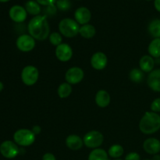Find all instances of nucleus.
I'll return each mask as SVG.
<instances>
[{"label": "nucleus", "instance_id": "1", "mask_svg": "<svg viewBox=\"0 0 160 160\" xmlns=\"http://www.w3.org/2000/svg\"><path fill=\"white\" fill-rule=\"evenodd\" d=\"M29 34L35 40L43 41L49 37L50 27L47 17L45 15L34 17L28 25Z\"/></svg>", "mask_w": 160, "mask_h": 160}, {"label": "nucleus", "instance_id": "2", "mask_svg": "<svg viewBox=\"0 0 160 160\" xmlns=\"http://www.w3.org/2000/svg\"><path fill=\"white\" fill-rule=\"evenodd\" d=\"M139 129L145 134H152L160 129V116L154 112H146L139 123Z\"/></svg>", "mask_w": 160, "mask_h": 160}, {"label": "nucleus", "instance_id": "3", "mask_svg": "<svg viewBox=\"0 0 160 160\" xmlns=\"http://www.w3.org/2000/svg\"><path fill=\"white\" fill-rule=\"evenodd\" d=\"M80 24L71 18H64L59 22V31L62 36L68 38H74L79 34Z\"/></svg>", "mask_w": 160, "mask_h": 160}, {"label": "nucleus", "instance_id": "4", "mask_svg": "<svg viewBox=\"0 0 160 160\" xmlns=\"http://www.w3.org/2000/svg\"><path fill=\"white\" fill-rule=\"evenodd\" d=\"M35 134L29 129H19L14 133L13 140L17 145L28 147L32 145L35 141Z\"/></svg>", "mask_w": 160, "mask_h": 160}, {"label": "nucleus", "instance_id": "5", "mask_svg": "<svg viewBox=\"0 0 160 160\" xmlns=\"http://www.w3.org/2000/svg\"><path fill=\"white\" fill-rule=\"evenodd\" d=\"M104 136L98 131H91L84 136V145L89 148H98L102 145Z\"/></svg>", "mask_w": 160, "mask_h": 160}, {"label": "nucleus", "instance_id": "6", "mask_svg": "<svg viewBox=\"0 0 160 160\" xmlns=\"http://www.w3.org/2000/svg\"><path fill=\"white\" fill-rule=\"evenodd\" d=\"M39 78V71L34 66H27L22 70L21 80L27 86H32L37 83Z\"/></svg>", "mask_w": 160, "mask_h": 160}, {"label": "nucleus", "instance_id": "7", "mask_svg": "<svg viewBox=\"0 0 160 160\" xmlns=\"http://www.w3.org/2000/svg\"><path fill=\"white\" fill-rule=\"evenodd\" d=\"M16 45L20 51L28 52L32 51L35 47V39L30 34H22L17 39Z\"/></svg>", "mask_w": 160, "mask_h": 160}, {"label": "nucleus", "instance_id": "8", "mask_svg": "<svg viewBox=\"0 0 160 160\" xmlns=\"http://www.w3.org/2000/svg\"><path fill=\"white\" fill-rule=\"evenodd\" d=\"M0 153L6 159H13L20 153L17 145L11 141H5L0 145Z\"/></svg>", "mask_w": 160, "mask_h": 160}, {"label": "nucleus", "instance_id": "9", "mask_svg": "<svg viewBox=\"0 0 160 160\" xmlns=\"http://www.w3.org/2000/svg\"><path fill=\"white\" fill-rule=\"evenodd\" d=\"M84 76V73L81 68L78 67H70L65 74V79L70 84H77L81 82Z\"/></svg>", "mask_w": 160, "mask_h": 160}, {"label": "nucleus", "instance_id": "10", "mask_svg": "<svg viewBox=\"0 0 160 160\" xmlns=\"http://www.w3.org/2000/svg\"><path fill=\"white\" fill-rule=\"evenodd\" d=\"M56 56L61 62H68L73 56V49L66 43H62L56 48Z\"/></svg>", "mask_w": 160, "mask_h": 160}, {"label": "nucleus", "instance_id": "11", "mask_svg": "<svg viewBox=\"0 0 160 160\" xmlns=\"http://www.w3.org/2000/svg\"><path fill=\"white\" fill-rule=\"evenodd\" d=\"M9 15L11 20L16 23H22L28 17V12L24 7L19 5L12 6L9 11Z\"/></svg>", "mask_w": 160, "mask_h": 160}, {"label": "nucleus", "instance_id": "12", "mask_svg": "<svg viewBox=\"0 0 160 160\" xmlns=\"http://www.w3.org/2000/svg\"><path fill=\"white\" fill-rule=\"evenodd\" d=\"M108 59L106 55L102 52H98L92 55L91 58V65L95 70H102L107 66Z\"/></svg>", "mask_w": 160, "mask_h": 160}, {"label": "nucleus", "instance_id": "13", "mask_svg": "<svg viewBox=\"0 0 160 160\" xmlns=\"http://www.w3.org/2000/svg\"><path fill=\"white\" fill-rule=\"evenodd\" d=\"M147 84L152 91L160 92V69L150 72L147 78Z\"/></svg>", "mask_w": 160, "mask_h": 160}, {"label": "nucleus", "instance_id": "14", "mask_svg": "<svg viewBox=\"0 0 160 160\" xmlns=\"http://www.w3.org/2000/svg\"><path fill=\"white\" fill-rule=\"evenodd\" d=\"M74 18L79 24H88L92 18V13L87 7H79L75 11Z\"/></svg>", "mask_w": 160, "mask_h": 160}, {"label": "nucleus", "instance_id": "15", "mask_svg": "<svg viewBox=\"0 0 160 160\" xmlns=\"http://www.w3.org/2000/svg\"><path fill=\"white\" fill-rule=\"evenodd\" d=\"M143 148L148 154H158L160 152V141L155 138L146 139L143 143Z\"/></svg>", "mask_w": 160, "mask_h": 160}, {"label": "nucleus", "instance_id": "16", "mask_svg": "<svg viewBox=\"0 0 160 160\" xmlns=\"http://www.w3.org/2000/svg\"><path fill=\"white\" fill-rule=\"evenodd\" d=\"M66 145L70 150L78 151L82 148L84 142L80 136L77 134H70L66 138Z\"/></svg>", "mask_w": 160, "mask_h": 160}, {"label": "nucleus", "instance_id": "17", "mask_svg": "<svg viewBox=\"0 0 160 160\" xmlns=\"http://www.w3.org/2000/svg\"><path fill=\"white\" fill-rule=\"evenodd\" d=\"M111 101L110 95L106 90H99L95 95V102L100 108H106Z\"/></svg>", "mask_w": 160, "mask_h": 160}, {"label": "nucleus", "instance_id": "18", "mask_svg": "<svg viewBox=\"0 0 160 160\" xmlns=\"http://www.w3.org/2000/svg\"><path fill=\"white\" fill-rule=\"evenodd\" d=\"M139 67L145 73H150L152 71L155 67L154 58L148 55L143 56L139 61Z\"/></svg>", "mask_w": 160, "mask_h": 160}, {"label": "nucleus", "instance_id": "19", "mask_svg": "<svg viewBox=\"0 0 160 160\" xmlns=\"http://www.w3.org/2000/svg\"><path fill=\"white\" fill-rule=\"evenodd\" d=\"M24 8L28 13L34 16V17L38 16L40 12H42L40 4L36 1H34V0H29V1L25 3Z\"/></svg>", "mask_w": 160, "mask_h": 160}, {"label": "nucleus", "instance_id": "20", "mask_svg": "<svg viewBox=\"0 0 160 160\" xmlns=\"http://www.w3.org/2000/svg\"><path fill=\"white\" fill-rule=\"evenodd\" d=\"M88 160H110L108 152L102 148H95L89 154Z\"/></svg>", "mask_w": 160, "mask_h": 160}, {"label": "nucleus", "instance_id": "21", "mask_svg": "<svg viewBox=\"0 0 160 160\" xmlns=\"http://www.w3.org/2000/svg\"><path fill=\"white\" fill-rule=\"evenodd\" d=\"M95 33H96V30L95 28L92 24H84L80 28L79 34H81V36L84 38L86 39H90L92 38L95 35Z\"/></svg>", "mask_w": 160, "mask_h": 160}, {"label": "nucleus", "instance_id": "22", "mask_svg": "<svg viewBox=\"0 0 160 160\" xmlns=\"http://www.w3.org/2000/svg\"><path fill=\"white\" fill-rule=\"evenodd\" d=\"M148 51L153 58L160 57V38H154L150 42Z\"/></svg>", "mask_w": 160, "mask_h": 160}, {"label": "nucleus", "instance_id": "23", "mask_svg": "<svg viewBox=\"0 0 160 160\" xmlns=\"http://www.w3.org/2000/svg\"><path fill=\"white\" fill-rule=\"evenodd\" d=\"M148 32L154 38H160V20L155 19L148 24Z\"/></svg>", "mask_w": 160, "mask_h": 160}, {"label": "nucleus", "instance_id": "24", "mask_svg": "<svg viewBox=\"0 0 160 160\" xmlns=\"http://www.w3.org/2000/svg\"><path fill=\"white\" fill-rule=\"evenodd\" d=\"M72 91H73V88H72L71 84H70L67 82H65L62 83V84L59 86L57 90V93L59 98H66L71 95Z\"/></svg>", "mask_w": 160, "mask_h": 160}, {"label": "nucleus", "instance_id": "25", "mask_svg": "<svg viewBox=\"0 0 160 160\" xmlns=\"http://www.w3.org/2000/svg\"><path fill=\"white\" fill-rule=\"evenodd\" d=\"M124 153V149L120 145H113L109 148L108 151V155L113 159H120Z\"/></svg>", "mask_w": 160, "mask_h": 160}, {"label": "nucleus", "instance_id": "26", "mask_svg": "<svg viewBox=\"0 0 160 160\" xmlns=\"http://www.w3.org/2000/svg\"><path fill=\"white\" fill-rule=\"evenodd\" d=\"M131 81L134 83H141L144 79V72L141 69L134 68L129 73Z\"/></svg>", "mask_w": 160, "mask_h": 160}, {"label": "nucleus", "instance_id": "27", "mask_svg": "<svg viewBox=\"0 0 160 160\" xmlns=\"http://www.w3.org/2000/svg\"><path fill=\"white\" fill-rule=\"evenodd\" d=\"M62 34L58 32H53L49 34V42L54 46H59L62 44Z\"/></svg>", "mask_w": 160, "mask_h": 160}, {"label": "nucleus", "instance_id": "28", "mask_svg": "<svg viewBox=\"0 0 160 160\" xmlns=\"http://www.w3.org/2000/svg\"><path fill=\"white\" fill-rule=\"evenodd\" d=\"M56 8L60 11H67L71 8L70 0H57Z\"/></svg>", "mask_w": 160, "mask_h": 160}, {"label": "nucleus", "instance_id": "29", "mask_svg": "<svg viewBox=\"0 0 160 160\" xmlns=\"http://www.w3.org/2000/svg\"><path fill=\"white\" fill-rule=\"evenodd\" d=\"M151 110L156 113L160 112V98H157L153 100L151 104Z\"/></svg>", "mask_w": 160, "mask_h": 160}, {"label": "nucleus", "instance_id": "30", "mask_svg": "<svg viewBox=\"0 0 160 160\" xmlns=\"http://www.w3.org/2000/svg\"><path fill=\"white\" fill-rule=\"evenodd\" d=\"M56 9L57 8L55 6V5H52V6H46V8L45 9V16L47 17V16H52L54 15L56 12Z\"/></svg>", "mask_w": 160, "mask_h": 160}, {"label": "nucleus", "instance_id": "31", "mask_svg": "<svg viewBox=\"0 0 160 160\" xmlns=\"http://www.w3.org/2000/svg\"><path fill=\"white\" fill-rule=\"evenodd\" d=\"M124 160H141L140 155L137 152H130L125 156Z\"/></svg>", "mask_w": 160, "mask_h": 160}, {"label": "nucleus", "instance_id": "32", "mask_svg": "<svg viewBox=\"0 0 160 160\" xmlns=\"http://www.w3.org/2000/svg\"><path fill=\"white\" fill-rule=\"evenodd\" d=\"M36 2L38 3H39L40 5H42V6H52V5H54L56 0H36Z\"/></svg>", "mask_w": 160, "mask_h": 160}, {"label": "nucleus", "instance_id": "33", "mask_svg": "<svg viewBox=\"0 0 160 160\" xmlns=\"http://www.w3.org/2000/svg\"><path fill=\"white\" fill-rule=\"evenodd\" d=\"M42 160H56V158L52 153L47 152L42 156Z\"/></svg>", "mask_w": 160, "mask_h": 160}, {"label": "nucleus", "instance_id": "34", "mask_svg": "<svg viewBox=\"0 0 160 160\" xmlns=\"http://www.w3.org/2000/svg\"><path fill=\"white\" fill-rule=\"evenodd\" d=\"M31 131H33V133H34L35 135H37V134H40L41 133V131H42V128H41V127L38 126V125H36V126L33 127V128Z\"/></svg>", "mask_w": 160, "mask_h": 160}, {"label": "nucleus", "instance_id": "35", "mask_svg": "<svg viewBox=\"0 0 160 160\" xmlns=\"http://www.w3.org/2000/svg\"><path fill=\"white\" fill-rule=\"evenodd\" d=\"M154 6L156 10L160 12V0H155Z\"/></svg>", "mask_w": 160, "mask_h": 160}, {"label": "nucleus", "instance_id": "36", "mask_svg": "<svg viewBox=\"0 0 160 160\" xmlns=\"http://www.w3.org/2000/svg\"><path fill=\"white\" fill-rule=\"evenodd\" d=\"M152 160H160V156L159 155L156 154V155H154V156H153L152 159Z\"/></svg>", "mask_w": 160, "mask_h": 160}, {"label": "nucleus", "instance_id": "37", "mask_svg": "<svg viewBox=\"0 0 160 160\" xmlns=\"http://www.w3.org/2000/svg\"><path fill=\"white\" fill-rule=\"evenodd\" d=\"M3 88H4V85H3L2 82H1V81H0V92L3 90Z\"/></svg>", "mask_w": 160, "mask_h": 160}, {"label": "nucleus", "instance_id": "38", "mask_svg": "<svg viewBox=\"0 0 160 160\" xmlns=\"http://www.w3.org/2000/svg\"><path fill=\"white\" fill-rule=\"evenodd\" d=\"M9 0H0V2H9Z\"/></svg>", "mask_w": 160, "mask_h": 160}, {"label": "nucleus", "instance_id": "39", "mask_svg": "<svg viewBox=\"0 0 160 160\" xmlns=\"http://www.w3.org/2000/svg\"><path fill=\"white\" fill-rule=\"evenodd\" d=\"M113 160H123V159H113Z\"/></svg>", "mask_w": 160, "mask_h": 160}, {"label": "nucleus", "instance_id": "40", "mask_svg": "<svg viewBox=\"0 0 160 160\" xmlns=\"http://www.w3.org/2000/svg\"><path fill=\"white\" fill-rule=\"evenodd\" d=\"M146 1H151V0H146Z\"/></svg>", "mask_w": 160, "mask_h": 160}, {"label": "nucleus", "instance_id": "41", "mask_svg": "<svg viewBox=\"0 0 160 160\" xmlns=\"http://www.w3.org/2000/svg\"><path fill=\"white\" fill-rule=\"evenodd\" d=\"M145 160H152V159H145Z\"/></svg>", "mask_w": 160, "mask_h": 160}]
</instances>
